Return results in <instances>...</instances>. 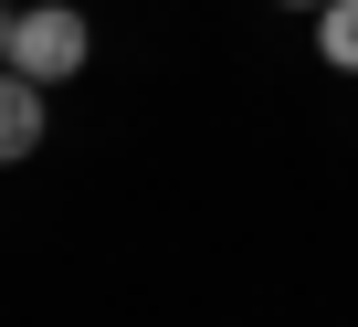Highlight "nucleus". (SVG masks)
I'll return each mask as SVG.
<instances>
[{"label": "nucleus", "mask_w": 358, "mask_h": 327, "mask_svg": "<svg viewBox=\"0 0 358 327\" xmlns=\"http://www.w3.org/2000/svg\"><path fill=\"white\" fill-rule=\"evenodd\" d=\"M316 53L337 74H358V0H327V11H316Z\"/></svg>", "instance_id": "nucleus-3"}, {"label": "nucleus", "mask_w": 358, "mask_h": 327, "mask_svg": "<svg viewBox=\"0 0 358 327\" xmlns=\"http://www.w3.org/2000/svg\"><path fill=\"white\" fill-rule=\"evenodd\" d=\"M0 74H11V11H0Z\"/></svg>", "instance_id": "nucleus-4"}, {"label": "nucleus", "mask_w": 358, "mask_h": 327, "mask_svg": "<svg viewBox=\"0 0 358 327\" xmlns=\"http://www.w3.org/2000/svg\"><path fill=\"white\" fill-rule=\"evenodd\" d=\"M295 11H327V0H295Z\"/></svg>", "instance_id": "nucleus-5"}, {"label": "nucleus", "mask_w": 358, "mask_h": 327, "mask_svg": "<svg viewBox=\"0 0 358 327\" xmlns=\"http://www.w3.org/2000/svg\"><path fill=\"white\" fill-rule=\"evenodd\" d=\"M43 148V85L32 74H0V169Z\"/></svg>", "instance_id": "nucleus-2"}, {"label": "nucleus", "mask_w": 358, "mask_h": 327, "mask_svg": "<svg viewBox=\"0 0 358 327\" xmlns=\"http://www.w3.org/2000/svg\"><path fill=\"white\" fill-rule=\"evenodd\" d=\"M85 53H95L85 11H64V0H43V11H11V74L64 85V74H85Z\"/></svg>", "instance_id": "nucleus-1"}]
</instances>
